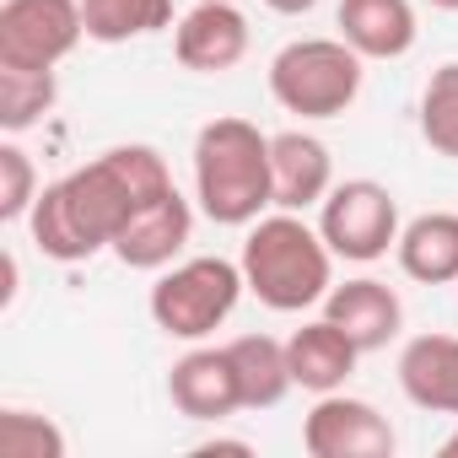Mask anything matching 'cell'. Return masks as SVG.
<instances>
[{
	"label": "cell",
	"instance_id": "6da1fadb",
	"mask_svg": "<svg viewBox=\"0 0 458 458\" xmlns=\"http://www.w3.org/2000/svg\"><path fill=\"white\" fill-rule=\"evenodd\" d=\"M167 189H173V173L157 146H108L87 167L38 189V199L28 210L33 243L55 265H81V259L114 249L124 221Z\"/></svg>",
	"mask_w": 458,
	"mask_h": 458
},
{
	"label": "cell",
	"instance_id": "7a4b0ae2",
	"mask_svg": "<svg viewBox=\"0 0 458 458\" xmlns=\"http://www.w3.org/2000/svg\"><path fill=\"white\" fill-rule=\"evenodd\" d=\"M194 205L216 226H254L276 205L270 135L254 119H210L194 135Z\"/></svg>",
	"mask_w": 458,
	"mask_h": 458
},
{
	"label": "cell",
	"instance_id": "3957f363",
	"mask_svg": "<svg viewBox=\"0 0 458 458\" xmlns=\"http://www.w3.org/2000/svg\"><path fill=\"white\" fill-rule=\"evenodd\" d=\"M243 281L270 313H308L335 286V249L318 226L302 221V210L259 216L243 238Z\"/></svg>",
	"mask_w": 458,
	"mask_h": 458
},
{
	"label": "cell",
	"instance_id": "277c9868",
	"mask_svg": "<svg viewBox=\"0 0 458 458\" xmlns=\"http://www.w3.org/2000/svg\"><path fill=\"white\" fill-rule=\"evenodd\" d=\"M270 98L297 119H340L361 98V55L345 38H297L270 60Z\"/></svg>",
	"mask_w": 458,
	"mask_h": 458
},
{
	"label": "cell",
	"instance_id": "5b68a950",
	"mask_svg": "<svg viewBox=\"0 0 458 458\" xmlns=\"http://www.w3.org/2000/svg\"><path fill=\"white\" fill-rule=\"evenodd\" d=\"M243 292H249L243 265L199 254V259L167 265L157 276L146 308H151V324L162 335H173V340H205V335H216L226 318H233V308H238Z\"/></svg>",
	"mask_w": 458,
	"mask_h": 458
},
{
	"label": "cell",
	"instance_id": "8992f818",
	"mask_svg": "<svg viewBox=\"0 0 458 458\" xmlns=\"http://www.w3.org/2000/svg\"><path fill=\"white\" fill-rule=\"evenodd\" d=\"M318 233L335 249V259L372 265L399 243V199L377 178H345L318 205Z\"/></svg>",
	"mask_w": 458,
	"mask_h": 458
},
{
	"label": "cell",
	"instance_id": "52a82bcc",
	"mask_svg": "<svg viewBox=\"0 0 458 458\" xmlns=\"http://www.w3.org/2000/svg\"><path fill=\"white\" fill-rule=\"evenodd\" d=\"M87 38L81 0H6L0 6V65L55 71Z\"/></svg>",
	"mask_w": 458,
	"mask_h": 458
},
{
	"label": "cell",
	"instance_id": "ba28073f",
	"mask_svg": "<svg viewBox=\"0 0 458 458\" xmlns=\"http://www.w3.org/2000/svg\"><path fill=\"white\" fill-rule=\"evenodd\" d=\"M302 447L313 458H388L399 447L388 415L351 394H318V404L302 420Z\"/></svg>",
	"mask_w": 458,
	"mask_h": 458
},
{
	"label": "cell",
	"instance_id": "9c48e42d",
	"mask_svg": "<svg viewBox=\"0 0 458 458\" xmlns=\"http://www.w3.org/2000/svg\"><path fill=\"white\" fill-rule=\"evenodd\" d=\"M173 55L183 71L221 76L249 55V17L238 0H194V6L173 22Z\"/></svg>",
	"mask_w": 458,
	"mask_h": 458
},
{
	"label": "cell",
	"instance_id": "30bf717a",
	"mask_svg": "<svg viewBox=\"0 0 458 458\" xmlns=\"http://www.w3.org/2000/svg\"><path fill=\"white\" fill-rule=\"evenodd\" d=\"M189 233H194V205L178 189H167L124 221V233L114 238V259L124 270H167L183 254Z\"/></svg>",
	"mask_w": 458,
	"mask_h": 458
},
{
	"label": "cell",
	"instance_id": "8fae6325",
	"mask_svg": "<svg viewBox=\"0 0 458 458\" xmlns=\"http://www.w3.org/2000/svg\"><path fill=\"white\" fill-rule=\"evenodd\" d=\"M167 399L189 420H226L233 410H243L238 367L226 356V345H199L194 340V351L178 356L173 372H167Z\"/></svg>",
	"mask_w": 458,
	"mask_h": 458
},
{
	"label": "cell",
	"instance_id": "7c38bea8",
	"mask_svg": "<svg viewBox=\"0 0 458 458\" xmlns=\"http://www.w3.org/2000/svg\"><path fill=\"white\" fill-rule=\"evenodd\" d=\"M270 178H276V210H308L324 205V194L335 189V157L318 135L281 130L270 135Z\"/></svg>",
	"mask_w": 458,
	"mask_h": 458
},
{
	"label": "cell",
	"instance_id": "4fadbf2b",
	"mask_svg": "<svg viewBox=\"0 0 458 458\" xmlns=\"http://www.w3.org/2000/svg\"><path fill=\"white\" fill-rule=\"evenodd\" d=\"M324 318L340 324V329L361 345V356H367V351H383V345L404 329V302H399V292H394L388 281L356 276V281H345V286H329Z\"/></svg>",
	"mask_w": 458,
	"mask_h": 458
},
{
	"label": "cell",
	"instance_id": "5bb4252c",
	"mask_svg": "<svg viewBox=\"0 0 458 458\" xmlns=\"http://www.w3.org/2000/svg\"><path fill=\"white\" fill-rule=\"evenodd\" d=\"M335 28L361 60H404L420 38L410 0H340Z\"/></svg>",
	"mask_w": 458,
	"mask_h": 458
},
{
	"label": "cell",
	"instance_id": "9a60e30c",
	"mask_svg": "<svg viewBox=\"0 0 458 458\" xmlns=\"http://www.w3.org/2000/svg\"><path fill=\"white\" fill-rule=\"evenodd\" d=\"M286 361H292V383H297V388H308V394H335V388H345V377L356 372L361 345H356L340 324L308 318L302 329H292Z\"/></svg>",
	"mask_w": 458,
	"mask_h": 458
},
{
	"label": "cell",
	"instance_id": "2e32d148",
	"mask_svg": "<svg viewBox=\"0 0 458 458\" xmlns=\"http://www.w3.org/2000/svg\"><path fill=\"white\" fill-rule=\"evenodd\" d=\"M399 388L415 410L458 415V335H415L399 351Z\"/></svg>",
	"mask_w": 458,
	"mask_h": 458
},
{
	"label": "cell",
	"instance_id": "e0dca14e",
	"mask_svg": "<svg viewBox=\"0 0 458 458\" xmlns=\"http://www.w3.org/2000/svg\"><path fill=\"white\" fill-rule=\"evenodd\" d=\"M399 270L420 286H453L458 281V210H426L399 226Z\"/></svg>",
	"mask_w": 458,
	"mask_h": 458
},
{
	"label": "cell",
	"instance_id": "ac0fdd59",
	"mask_svg": "<svg viewBox=\"0 0 458 458\" xmlns=\"http://www.w3.org/2000/svg\"><path fill=\"white\" fill-rule=\"evenodd\" d=\"M238 367V388H243V410H276L297 383H292V361H286V340L276 335H238L226 345Z\"/></svg>",
	"mask_w": 458,
	"mask_h": 458
},
{
	"label": "cell",
	"instance_id": "d6986e66",
	"mask_svg": "<svg viewBox=\"0 0 458 458\" xmlns=\"http://www.w3.org/2000/svg\"><path fill=\"white\" fill-rule=\"evenodd\" d=\"M92 44H130L173 28V0H81Z\"/></svg>",
	"mask_w": 458,
	"mask_h": 458
},
{
	"label": "cell",
	"instance_id": "ffe728a7",
	"mask_svg": "<svg viewBox=\"0 0 458 458\" xmlns=\"http://www.w3.org/2000/svg\"><path fill=\"white\" fill-rule=\"evenodd\" d=\"M55 98H60L55 71L0 65V130H6V135H22V130H33L38 119H49Z\"/></svg>",
	"mask_w": 458,
	"mask_h": 458
},
{
	"label": "cell",
	"instance_id": "44dd1931",
	"mask_svg": "<svg viewBox=\"0 0 458 458\" xmlns=\"http://www.w3.org/2000/svg\"><path fill=\"white\" fill-rule=\"evenodd\" d=\"M420 140L437 157L458 162V60L437 65L420 92Z\"/></svg>",
	"mask_w": 458,
	"mask_h": 458
},
{
	"label": "cell",
	"instance_id": "7402d4cb",
	"mask_svg": "<svg viewBox=\"0 0 458 458\" xmlns=\"http://www.w3.org/2000/svg\"><path fill=\"white\" fill-rule=\"evenodd\" d=\"M0 458H65V431L38 410H0Z\"/></svg>",
	"mask_w": 458,
	"mask_h": 458
},
{
	"label": "cell",
	"instance_id": "603a6c76",
	"mask_svg": "<svg viewBox=\"0 0 458 458\" xmlns=\"http://www.w3.org/2000/svg\"><path fill=\"white\" fill-rule=\"evenodd\" d=\"M33 199H38L33 157L17 140H6V146H0V221H28Z\"/></svg>",
	"mask_w": 458,
	"mask_h": 458
},
{
	"label": "cell",
	"instance_id": "cb8c5ba5",
	"mask_svg": "<svg viewBox=\"0 0 458 458\" xmlns=\"http://www.w3.org/2000/svg\"><path fill=\"white\" fill-rule=\"evenodd\" d=\"M194 453H199V458H210V453H238V458H249L254 442H243V437H210V442H199Z\"/></svg>",
	"mask_w": 458,
	"mask_h": 458
},
{
	"label": "cell",
	"instance_id": "d4e9b609",
	"mask_svg": "<svg viewBox=\"0 0 458 458\" xmlns=\"http://www.w3.org/2000/svg\"><path fill=\"white\" fill-rule=\"evenodd\" d=\"M265 6H270L276 17H308V12L318 6V0H265Z\"/></svg>",
	"mask_w": 458,
	"mask_h": 458
},
{
	"label": "cell",
	"instance_id": "484cf974",
	"mask_svg": "<svg viewBox=\"0 0 458 458\" xmlns=\"http://www.w3.org/2000/svg\"><path fill=\"white\" fill-rule=\"evenodd\" d=\"M442 458H458V431H453V437L442 442Z\"/></svg>",
	"mask_w": 458,
	"mask_h": 458
},
{
	"label": "cell",
	"instance_id": "4316f807",
	"mask_svg": "<svg viewBox=\"0 0 458 458\" xmlns=\"http://www.w3.org/2000/svg\"><path fill=\"white\" fill-rule=\"evenodd\" d=\"M431 12H458V0H426Z\"/></svg>",
	"mask_w": 458,
	"mask_h": 458
}]
</instances>
